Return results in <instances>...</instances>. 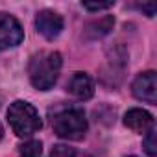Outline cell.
Instances as JSON below:
<instances>
[{
	"label": "cell",
	"instance_id": "obj_16",
	"mask_svg": "<svg viewBox=\"0 0 157 157\" xmlns=\"http://www.w3.org/2000/svg\"><path fill=\"white\" fill-rule=\"evenodd\" d=\"M2 133H4V131H2V126H0V139H2Z\"/></svg>",
	"mask_w": 157,
	"mask_h": 157
},
{
	"label": "cell",
	"instance_id": "obj_2",
	"mask_svg": "<svg viewBox=\"0 0 157 157\" xmlns=\"http://www.w3.org/2000/svg\"><path fill=\"white\" fill-rule=\"evenodd\" d=\"M8 122L17 137H30V135L37 133L43 126L37 109L24 100H17L10 105Z\"/></svg>",
	"mask_w": 157,
	"mask_h": 157
},
{
	"label": "cell",
	"instance_id": "obj_3",
	"mask_svg": "<svg viewBox=\"0 0 157 157\" xmlns=\"http://www.w3.org/2000/svg\"><path fill=\"white\" fill-rule=\"evenodd\" d=\"M54 133L61 139L80 140L87 133V118L82 109H67L54 117L52 120Z\"/></svg>",
	"mask_w": 157,
	"mask_h": 157
},
{
	"label": "cell",
	"instance_id": "obj_11",
	"mask_svg": "<svg viewBox=\"0 0 157 157\" xmlns=\"http://www.w3.org/2000/svg\"><path fill=\"white\" fill-rule=\"evenodd\" d=\"M144 151L150 155V157H157V144H155V131L153 129H150L148 133H146V139H144Z\"/></svg>",
	"mask_w": 157,
	"mask_h": 157
},
{
	"label": "cell",
	"instance_id": "obj_17",
	"mask_svg": "<svg viewBox=\"0 0 157 157\" xmlns=\"http://www.w3.org/2000/svg\"><path fill=\"white\" fill-rule=\"evenodd\" d=\"M131 157H135V155H131Z\"/></svg>",
	"mask_w": 157,
	"mask_h": 157
},
{
	"label": "cell",
	"instance_id": "obj_9",
	"mask_svg": "<svg viewBox=\"0 0 157 157\" xmlns=\"http://www.w3.org/2000/svg\"><path fill=\"white\" fill-rule=\"evenodd\" d=\"M113 24H115V19L107 15V17H104V19H100V21L91 22V24L87 26V33H89V37H93V39L104 37V35H107V33L113 30Z\"/></svg>",
	"mask_w": 157,
	"mask_h": 157
},
{
	"label": "cell",
	"instance_id": "obj_14",
	"mask_svg": "<svg viewBox=\"0 0 157 157\" xmlns=\"http://www.w3.org/2000/svg\"><path fill=\"white\" fill-rule=\"evenodd\" d=\"M137 8H139L140 11H146L148 17H153V15H155V10H157V6H155L153 2H150V4H139Z\"/></svg>",
	"mask_w": 157,
	"mask_h": 157
},
{
	"label": "cell",
	"instance_id": "obj_15",
	"mask_svg": "<svg viewBox=\"0 0 157 157\" xmlns=\"http://www.w3.org/2000/svg\"><path fill=\"white\" fill-rule=\"evenodd\" d=\"M74 157H91V155H89V153H83V151H76Z\"/></svg>",
	"mask_w": 157,
	"mask_h": 157
},
{
	"label": "cell",
	"instance_id": "obj_13",
	"mask_svg": "<svg viewBox=\"0 0 157 157\" xmlns=\"http://www.w3.org/2000/svg\"><path fill=\"white\" fill-rule=\"evenodd\" d=\"M115 2L109 0V2H83V8L89 10V11H100V10H109L113 8Z\"/></svg>",
	"mask_w": 157,
	"mask_h": 157
},
{
	"label": "cell",
	"instance_id": "obj_8",
	"mask_svg": "<svg viewBox=\"0 0 157 157\" xmlns=\"http://www.w3.org/2000/svg\"><path fill=\"white\" fill-rule=\"evenodd\" d=\"M124 124L135 133H148L153 128V117L144 109H129L124 115Z\"/></svg>",
	"mask_w": 157,
	"mask_h": 157
},
{
	"label": "cell",
	"instance_id": "obj_12",
	"mask_svg": "<svg viewBox=\"0 0 157 157\" xmlns=\"http://www.w3.org/2000/svg\"><path fill=\"white\" fill-rule=\"evenodd\" d=\"M74 153H76V150H72L68 146H63V144H57V146H54L50 157H74Z\"/></svg>",
	"mask_w": 157,
	"mask_h": 157
},
{
	"label": "cell",
	"instance_id": "obj_1",
	"mask_svg": "<svg viewBox=\"0 0 157 157\" xmlns=\"http://www.w3.org/2000/svg\"><path fill=\"white\" fill-rule=\"evenodd\" d=\"M61 70V54L59 52H39L30 59L28 76L30 82L39 91H48L56 85Z\"/></svg>",
	"mask_w": 157,
	"mask_h": 157
},
{
	"label": "cell",
	"instance_id": "obj_10",
	"mask_svg": "<svg viewBox=\"0 0 157 157\" xmlns=\"http://www.w3.org/2000/svg\"><path fill=\"white\" fill-rule=\"evenodd\" d=\"M43 144L41 140H28L21 146V157H41Z\"/></svg>",
	"mask_w": 157,
	"mask_h": 157
},
{
	"label": "cell",
	"instance_id": "obj_6",
	"mask_svg": "<svg viewBox=\"0 0 157 157\" xmlns=\"http://www.w3.org/2000/svg\"><path fill=\"white\" fill-rule=\"evenodd\" d=\"M35 28L44 39L52 41L63 32V17L52 10H43L35 17Z\"/></svg>",
	"mask_w": 157,
	"mask_h": 157
},
{
	"label": "cell",
	"instance_id": "obj_5",
	"mask_svg": "<svg viewBox=\"0 0 157 157\" xmlns=\"http://www.w3.org/2000/svg\"><path fill=\"white\" fill-rule=\"evenodd\" d=\"M131 91L137 100L153 105L157 102V74L153 70L140 72L131 83Z\"/></svg>",
	"mask_w": 157,
	"mask_h": 157
},
{
	"label": "cell",
	"instance_id": "obj_7",
	"mask_svg": "<svg viewBox=\"0 0 157 157\" xmlns=\"http://www.w3.org/2000/svg\"><path fill=\"white\" fill-rule=\"evenodd\" d=\"M67 91H68V94H72L78 100H89L94 94V83L89 74L74 72L67 83Z\"/></svg>",
	"mask_w": 157,
	"mask_h": 157
},
{
	"label": "cell",
	"instance_id": "obj_4",
	"mask_svg": "<svg viewBox=\"0 0 157 157\" xmlns=\"http://www.w3.org/2000/svg\"><path fill=\"white\" fill-rule=\"evenodd\" d=\"M22 41L24 30L21 22L10 13H0V50L19 46Z\"/></svg>",
	"mask_w": 157,
	"mask_h": 157
}]
</instances>
